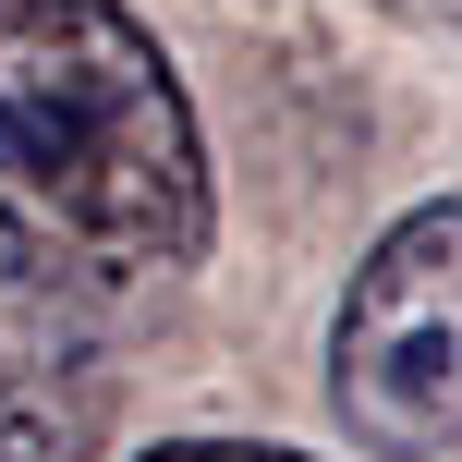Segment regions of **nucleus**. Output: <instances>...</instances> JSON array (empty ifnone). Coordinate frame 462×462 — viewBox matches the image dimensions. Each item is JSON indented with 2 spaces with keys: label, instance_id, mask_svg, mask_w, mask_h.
<instances>
[{
  "label": "nucleus",
  "instance_id": "obj_1",
  "mask_svg": "<svg viewBox=\"0 0 462 462\" xmlns=\"http://www.w3.org/2000/svg\"><path fill=\"white\" fill-rule=\"evenodd\" d=\"M0 231L97 304L208 255V134L122 0H0Z\"/></svg>",
  "mask_w": 462,
  "mask_h": 462
},
{
  "label": "nucleus",
  "instance_id": "obj_2",
  "mask_svg": "<svg viewBox=\"0 0 462 462\" xmlns=\"http://www.w3.org/2000/svg\"><path fill=\"white\" fill-rule=\"evenodd\" d=\"M328 402L365 450H462V195H426L365 244L328 317Z\"/></svg>",
  "mask_w": 462,
  "mask_h": 462
},
{
  "label": "nucleus",
  "instance_id": "obj_3",
  "mask_svg": "<svg viewBox=\"0 0 462 462\" xmlns=\"http://www.w3.org/2000/svg\"><path fill=\"white\" fill-rule=\"evenodd\" d=\"M97 439H110L97 292L0 255V462H97Z\"/></svg>",
  "mask_w": 462,
  "mask_h": 462
},
{
  "label": "nucleus",
  "instance_id": "obj_4",
  "mask_svg": "<svg viewBox=\"0 0 462 462\" xmlns=\"http://www.w3.org/2000/svg\"><path fill=\"white\" fill-rule=\"evenodd\" d=\"M146 462H317V450H280V439H171Z\"/></svg>",
  "mask_w": 462,
  "mask_h": 462
},
{
  "label": "nucleus",
  "instance_id": "obj_5",
  "mask_svg": "<svg viewBox=\"0 0 462 462\" xmlns=\"http://www.w3.org/2000/svg\"><path fill=\"white\" fill-rule=\"evenodd\" d=\"M414 13H462V0H414Z\"/></svg>",
  "mask_w": 462,
  "mask_h": 462
}]
</instances>
